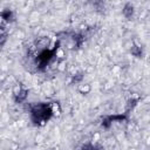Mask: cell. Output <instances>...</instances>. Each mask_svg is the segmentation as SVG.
<instances>
[{
	"mask_svg": "<svg viewBox=\"0 0 150 150\" xmlns=\"http://www.w3.org/2000/svg\"><path fill=\"white\" fill-rule=\"evenodd\" d=\"M52 110H50V105H45V104H40L33 108L32 110V118L34 122L39 123V122H45L48 121V118L52 116Z\"/></svg>",
	"mask_w": 150,
	"mask_h": 150,
	"instance_id": "1",
	"label": "cell"
},
{
	"mask_svg": "<svg viewBox=\"0 0 150 150\" xmlns=\"http://www.w3.org/2000/svg\"><path fill=\"white\" fill-rule=\"evenodd\" d=\"M27 91H25V90H22V91H19L18 94H15L16 95V100L20 102V101H23L25 98H26V96H27V94H26Z\"/></svg>",
	"mask_w": 150,
	"mask_h": 150,
	"instance_id": "2",
	"label": "cell"
}]
</instances>
